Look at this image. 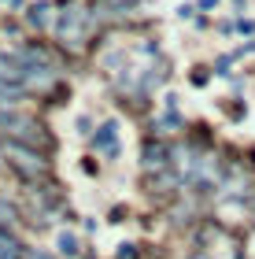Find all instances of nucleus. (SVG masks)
Segmentation results:
<instances>
[{"instance_id": "obj_1", "label": "nucleus", "mask_w": 255, "mask_h": 259, "mask_svg": "<svg viewBox=\"0 0 255 259\" xmlns=\"http://www.w3.org/2000/svg\"><path fill=\"white\" fill-rule=\"evenodd\" d=\"M96 145L108 152V156H119L122 152V137H119V126L115 122H104L100 126V134H96Z\"/></svg>"}, {"instance_id": "obj_2", "label": "nucleus", "mask_w": 255, "mask_h": 259, "mask_svg": "<svg viewBox=\"0 0 255 259\" xmlns=\"http://www.w3.org/2000/svg\"><path fill=\"white\" fill-rule=\"evenodd\" d=\"M56 248H60V255L74 259L78 252H82V241H78V233H71V230H60V233H56Z\"/></svg>"}, {"instance_id": "obj_3", "label": "nucleus", "mask_w": 255, "mask_h": 259, "mask_svg": "<svg viewBox=\"0 0 255 259\" xmlns=\"http://www.w3.org/2000/svg\"><path fill=\"white\" fill-rule=\"evenodd\" d=\"M0 259H22V252H19V244L8 237L4 230H0Z\"/></svg>"}, {"instance_id": "obj_4", "label": "nucleus", "mask_w": 255, "mask_h": 259, "mask_svg": "<svg viewBox=\"0 0 255 259\" xmlns=\"http://www.w3.org/2000/svg\"><path fill=\"white\" fill-rule=\"evenodd\" d=\"M26 259H48V255H41V252H30V255H26Z\"/></svg>"}, {"instance_id": "obj_5", "label": "nucleus", "mask_w": 255, "mask_h": 259, "mask_svg": "<svg viewBox=\"0 0 255 259\" xmlns=\"http://www.w3.org/2000/svg\"><path fill=\"white\" fill-rule=\"evenodd\" d=\"M8 4H19V0H8Z\"/></svg>"}]
</instances>
